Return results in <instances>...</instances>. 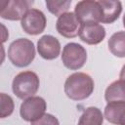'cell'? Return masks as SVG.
Masks as SVG:
<instances>
[{
    "instance_id": "6da1fadb",
    "label": "cell",
    "mask_w": 125,
    "mask_h": 125,
    "mask_svg": "<svg viewBox=\"0 0 125 125\" xmlns=\"http://www.w3.org/2000/svg\"><path fill=\"white\" fill-rule=\"evenodd\" d=\"M92 77L84 72H75L69 75L64 82V93L73 101H82L89 98L94 91Z\"/></svg>"
},
{
    "instance_id": "7a4b0ae2",
    "label": "cell",
    "mask_w": 125,
    "mask_h": 125,
    "mask_svg": "<svg viewBox=\"0 0 125 125\" xmlns=\"http://www.w3.org/2000/svg\"><path fill=\"white\" fill-rule=\"evenodd\" d=\"M8 58L10 62L18 67L29 65L35 58V47L33 42L27 38L16 39L9 46Z\"/></svg>"
},
{
    "instance_id": "3957f363",
    "label": "cell",
    "mask_w": 125,
    "mask_h": 125,
    "mask_svg": "<svg viewBox=\"0 0 125 125\" xmlns=\"http://www.w3.org/2000/svg\"><path fill=\"white\" fill-rule=\"evenodd\" d=\"M39 85L38 75L31 70H25L15 76L12 83V90L19 99L26 100L37 93Z\"/></svg>"
},
{
    "instance_id": "277c9868",
    "label": "cell",
    "mask_w": 125,
    "mask_h": 125,
    "mask_svg": "<svg viewBox=\"0 0 125 125\" xmlns=\"http://www.w3.org/2000/svg\"><path fill=\"white\" fill-rule=\"evenodd\" d=\"M74 14L80 24L99 23L102 21L103 12L98 1L82 0L75 5Z\"/></svg>"
},
{
    "instance_id": "5b68a950",
    "label": "cell",
    "mask_w": 125,
    "mask_h": 125,
    "mask_svg": "<svg viewBox=\"0 0 125 125\" xmlns=\"http://www.w3.org/2000/svg\"><path fill=\"white\" fill-rule=\"evenodd\" d=\"M62 61L63 65L70 70L80 69L87 61L86 49L78 43H67L62 49Z\"/></svg>"
},
{
    "instance_id": "8992f818",
    "label": "cell",
    "mask_w": 125,
    "mask_h": 125,
    "mask_svg": "<svg viewBox=\"0 0 125 125\" xmlns=\"http://www.w3.org/2000/svg\"><path fill=\"white\" fill-rule=\"evenodd\" d=\"M32 4V1L26 0L0 1V17L9 21H21Z\"/></svg>"
},
{
    "instance_id": "52a82bcc",
    "label": "cell",
    "mask_w": 125,
    "mask_h": 125,
    "mask_svg": "<svg viewBox=\"0 0 125 125\" xmlns=\"http://www.w3.org/2000/svg\"><path fill=\"white\" fill-rule=\"evenodd\" d=\"M46 108L45 100L39 96H33L22 102L20 107V114L23 120L34 122L45 114Z\"/></svg>"
},
{
    "instance_id": "ba28073f",
    "label": "cell",
    "mask_w": 125,
    "mask_h": 125,
    "mask_svg": "<svg viewBox=\"0 0 125 125\" xmlns=\"http://www.w3.org/2000/svg\"><path fill=\"white\" fill-rule=\"evenodd\" d=\"M47 20L44 13L38 9L31 8L21 21L23 31L29 35H38L42 33L46 27Z\"/></svg>"
},
{
    "instance_id": "9c48e42d",
    "label": "cell",
    "mask_w": 125,
    "mask_h": 125,
    "mask_svg": "<svg viewBox=\"0 0 125 125\" xmlns=\"http://www.w3.org/2000/svg\"><path fill=\"white\" fill-rule=\"evenodd\" d=\"M80 22L72 12H66L61 15L56 23V28L59 34L65 38H74L79 34Z\"/></svg>"
},
{
    "instance_id": "30bf717a",
    "label": "cell",
    "mask_w": 125,
    "mask_h": 125,
    "mask_svg": "<svg viewBox=\"0 0 125 125\" xmlns=\"http://www.w3.org/2000/svg\"><path fill=\"white\" fill-rule=\"evenodd\" d=\"M79 37L81 41L89 45H97L105 37V29L100 23L81 24L79 29Z\"/></svg>"
},
{
    "instance_id": "8fae6325",
    "label": "cell",
    "mask_w": 125,
    "mask_h": 125,
    "mask_svg": "<svg viewBox=\"0 0 125 125\" xmlns=\"http://www.w3.org/2000/svg\"><path fill=\"white\" fill-rule=\"evenodd\" d=\"M37 51L45 60H55L61 53L60 41L52 35H43L37 42Z\"/></svg>"
},
{
    "instance_id": "7c38bea8",
    "label": "cell",
    "mask_w": 125,
    "mask_h": 125,
    "mask_svg": "<svg viewBox=\"0 0 125 125\" xmlns=\"http://www.w3.org/2000/svg\"><path fill=\"white\" fill-rule=\"evenodd\" d=\"M103 12L102 23H112L120 16L122 12V4L115 0H99L98 1Z\"/></svg>"
},
{
    "instance_id": "4fadbf2b",
    "label": "cell",
    "mask_w": 125,
    "mask_h": 125,
    "mask_svg": "<svg viewBox=\"0 0 125 125\" xmlns=\"http://www.w3.org/2000/svg\"><path fill=\"white\" fill-rule=\"evenodd\" d=\"M105 119L115 125H125V103H107L104 108Z\"/></svg>"
},
{
    "instance_id": "5bb4252c",
    "label": "cell",
    "mask_w": 125,
    "mask_h": 125,
    "mask_svg": "<svg viewBox=\"0 0 125 125\" xmlns=\"http://www.w3.org/2000/svg\"><path fill=\"white\" fill-rule=\"evenodd\" d=\"M104 99L107 103H125V81L122 79L110 83L104 92Z\"/></svg>"
},
{
    "instance_id": "9a60e30c",
    "label": "cell",
    "mask_w": 125,
    "mask_h": 125,
    "mask_svg": "<svg viewBox=\"0 0 125 125\" xmlns=\"http://www.w3.org/2000/svg\"><path fill=\"white\" fill-rule=\"evenodd\" d=\"M108 50L117 58H125V31L113 33L107 42Z\"/></svg>"
},
{
    "instance_id": "2e32d148",
    "label": "cell",
    "mask_w": 125,
    "mask_h": 125,
    "mask_svg": "<svg viewBox=\"0 0 125 125\" xmlns=\"http://www.w3.org/2000/svg\"><path fill=\"white\" fill-rule=\"evenodd\" d=\"M104 115L96 106L87 107L81 114L77 125H103Z\"/></svg>"
},
{
    "instance_id": "e0dca14e",
    "label": "cell",
    "mask_w": 125,
    "mask_h": 125,
    "mask_svg": "<svg viewBox=\"0 0 125 125\" xmlns=\"http://www.w3.org/2000/svg\"><path fill=\"white\" fill-rule=\"evenodd\" d=\"M70 4H71V1H69V0H62H62L61 1L48 0V1H46V6H47L49 12L58 17L66 13L67 10L69 9Z\"/></svg>"
},
{
    "instance_id": "ac0fdd59",
    "label": "cell",
    "mask_w": 125,
    "mask_h": 125,
    "mask_svg": "<svg viewBox=\"0 0 125 125\" xmlns=\"http://www.w3.org/2000/svg\"><path fill=\"white\" fill-rule=\"evenodd\" d=\"M0 99H1L0 116H1V118H5L7 116H10L13 113V111H14V101L9 95H7L5 93H1Z\"/></svg>"
},
{
    "instance_id": "d6986e66",
    "label": "cell",
    "mask_w": 125,
    "mask_h": 125,
    "mask_svg": "<svg viewBox=\"0 0 125 125\" xmlns=\"http://www.w3.org/2000/svg\"><path fill=\"white\" fill-rule=\"evenodd\" d=\"M31 125H60V122L56 116L50 113H45L40 119L31 122Z\"/></svg>"
},
{
    "instance_id": "ffe728a7",
    "label": "cell",
    "mask_w": 125,
    "mask_h": 125,
    "mask_svg": "<svg viewBox=\"0 0 125 125\" xmlns=\"http://www.w3.org/2000/svg\"><path fill=\"white\" fill-rule=\"evenodd\" d=\"M120 79H122V80H124L125 81V64L122 66V68H121V71H120Z\"/></svg>"
},
{
    "instance_id": "44dd1931",
    "label": "cell",
    "mask_w": 125,
    "mask_h": 125,
    "mask_svg": "<svg viewBox=\"0 0 125 125\" xmlns=\"http://www.w3.org/2000/svg\"><path fill=\"white\" fill-rule=\"evenodd\" d=\"M2 28H3V34H7V35H9V33L7 32V30H6V28H5V26L2 24ZM7 40V36H3V38H2V43H4L5 41Z\"/></svg>"
},
{
    "instance_id": "7402d4cb",
    "label": "cell",
    "mask_w": 125,
    "mask_h": 125,
    "mask_svg": "<svg viewBox=\"0 0 125 125\" xmlns=\"http://www.w3.org/2000/svg\"><path fill=\"white\" fill-rule=\"evenodd\" d=\"M123 25H124V27H125V14H124V16H123Z\"/></svg>"
}]
</instances>
